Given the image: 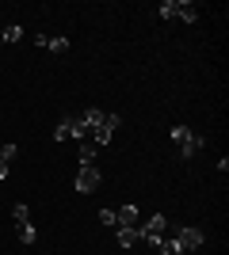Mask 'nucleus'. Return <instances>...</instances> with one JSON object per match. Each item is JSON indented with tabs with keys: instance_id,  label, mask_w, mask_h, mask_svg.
<instances>
[{
	"instance_id": "1",
	"label": "nucleus",
	"mask_w": 229,
	"mask_h": 255,
	"mask_svg": "<svg viewBox=\"0 0 229 255\" xmlns=\"http://www.w3.org/2000/svg\"><path fill=\"white\" fill-rule=\"evenodd\" d=\"M203 240H207V233L199 229V225H184V229H176L168 240H161V255H191L203 248Z\"/></svg>"
},
{
	"instance_id": "2",
	"label": "nucleus",
	"mask_w": 229,
	"mask_h": 255,
	"mask_svg": "<svg viewBox=\"0 0 229 255\" xmlns=\"http://www.w3.org/2000/svg\"><path fill=\"white\" fill-rule=\"evenodd\" d=\"M168 137L176 141V149H180V156H184V160H191L199 149H203V137H199V133H191L187 126H172V129H168Z\"/></svg>"
},
{
	"instance_id": "3",
	"label": "nucleus",
	"mask_w": 229,
	"mask_h": 255,
	"mask_svg": "<svg viewBox=\"0 0 229 255\" xmlns=\"http://www.w3.org/2000/svg\"><path fill=\"white\" fill-rule=\"evenodd\" d=\"M84 137H88V129H84V122H80V115L61 118L57 129H54V141H84Z\"/></svg>"
},
{
	"instance_id": "4",
	"label": "nucleus",
	"mask_w": 229,
	"mask_h": 255,
	"mask_svg": "<svg viewBox=\"0 0 229 255\" xmlns=\"http://www.w3.org/2000/svg\"><path fill=\"white\" fill-rule=\"evenodd\" d=\"M138 233H142V244H153V248H157V244L164 240V233H168V221H164L161 213H153V217L138 229Z\"/></svg>"
},
{
	"instance_id": "5",
	"label": "nucleus",
	"mask_w": 229,
	"mask_h": 255,
	"mask_svg": "<svg viewBox=\"0 0 229 255\" xmlns=\"http://www.w3.org/2000/svg\"><path fill=\"white\" fill-rule=\"evenodd\" d=\"M99 179H103V175H99V168H96V164H84V168L76 171V191H80V194L96 191V187H99Z\"/></svg>"
},
{
	"instance_id": "6",
	"label": "nucleus",
	"mask_w": 229,
	"mask_h": 255,
	"mask_svg": "<svg viewBox=\"0 0 229 255\" xmlns=\"http://www.w3.org/2000/svg\"><path fill=\"white\" fill-rule=\"evenodd\" d=\"M172 15H176V19H184V23H195L199 8L191 4V0H172Z\"/></svg>"
},
{
	"instance_id": "7",
	"label": "nucleus",
	"mask_w": 229,
	"mask_h": 255,
	"mask_svg": "<svg viewBox=\"0 0 229 255\" xmlns=\"http://www.w3.org/2000/svg\"><path fill=\"white\" fill-rule=\"evenodd\" d=\"M138 217H142V213H138V206H119V210H115V221H119V229H130V225H138Z\"/></svg>"
},
{
	"instance_id": "8",
	"label": "nucleus",
	"mask_w": 229,
	"mask_h": 255,
	"mask_svg": "<svg viewBox=\"0 0 229 255\" xmlns=\"http://www.w3.org/2000/svg\"><path fill=\"white\" fill-rule=\"evenodd\" d=\"M15 156H19V149H15L11 141H8V145L0 141V179H8V164H11Z\"/></svg>"
},
{
	"instance_id": "9",
	"label": "nucleus",
	"mask_w": 229,
	"mask_h": 255,
	"mask_svg": "<svg viewBox=\"0 0 229 255\" xmlns=\"http://www.w3.org/2000/svg\"><path fill=\"white\" fill-rule=\"evenodd\" d=\"M96 156H99V145L96 141H80V168H84V164H96Z\"/></svg>"
},
{
	"instance_id": "10",
	"label": "nucleus",
	"mask_w": 229,
	"mask_h": 255,
	"mask_svg": "<svg viewBox=\"0 0 229 255\" xmlns=\"http://www.w3.org/2000/svg\"><path fill=\"white\" fill-rule=\"evenodd\" d=\"M119 244H122V248L142 244V233H138V225H130V229H119Z\"/></svg>"
},
{
	"instance_id": "11",
	"label": "nucleus",
	"mask_w": 229,
	"mask_h": 255,
	"mask_svg": "<svg viewBox=\"0 0 229 255\" xmlns=\"http://www.w3.org/2000/svg\"><path fill=\"white\" fill-rule=\"evenodd\" d=\"M15 236H19V244H34V240H38V233H34V225H31V221L15 225Z\"/></svg>"
},
{
	"instance_id": "12",
	"label": "nucleus",
	"mask_w": 229,
	"mask_h": 255,
	"mask_svg": "<svg viewBox=\"0 0 229 255\" xmlns=\"http://www.w3.org/2000/svg\"><path fill=\"white\" fill-rule=\"evenodd\" d=\"M19 38H23V27H19V23H11V27L0 31V42H19Z\"/></svg>"
},
{
	"instance_id": "13",
	"label": "nucleus",
	"mask_w": 229,
	"mask_h": 255,
	"mask_svg": "<svg viewBox=\"0 0 229 255\" xmlns=\"http://www.w3.org/2000/svg\"><path fill=\"white\" fill-rule=\"evenodd\" d=\"M46 50H50V53H69V38H61V34H57V38H50V42H46Z\"/></svg>"
},
{
	"instance_id": "14",
	"label": "nucleus",
	"mask_w": 229,
	"mask_h": 255,
	"mask_svg": "<svg viewBox=\"0 0 229 255\" xmlns=\"http://www.w3.org/2000/svg\"><path fill=\"white\" fill-rule=\"evenodd\" d=\"M11 217H15V225H23V221H31V210H27V206H15V210H11Z\"/></svg>"
},
{
	"instance_id": "15",
	"label": "nucleus",
	"mask_w": 229,
	"mask_h": 255,
	"mask_svg": "<svg viewBox=\"0 0 229 255\" xmlns=\"http://www.w3.org/2000/svg\"><path fill=\"white\" fill-rule=\"evenodd\" d=\"M157 15H161V19H176V15H172V0H164L161 8H157Z\"/></svg>"
},
{
	"instance_id": "16",
	"label": "nucleus",
	"mask_w": 229,
	"mask_h": 255,
	"mask_svg": "<svg viewBox=\"0 0 229 255\" xmlns=\"http://www.w3.org/2000/svg\"><path fill=\"white\" fill-rule=\"evenodd\" d=\"M99 225H119L115 221V210H99Z\"/></svg>"
}]
</instances>
